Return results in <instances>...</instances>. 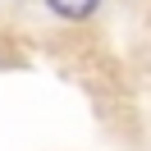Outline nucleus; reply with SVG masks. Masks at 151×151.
Wrapping results in <instances>:
<instances>
[{
  "label": "nucleus",
  "instance_id": "nucleus-1",
  "mask_svg": "<svg viewBox=\"0 0 151 151\" xmlns=\"http://www.w3.org/2000/svg\"><path fill=\"white\" fill-rule=\"evenodd\" d=\"M50 5V14H60V19H92L96 9H101V0H46Z\"/></svg>",
  "mask_w": 151,
  "mask_h": 151
}]
</instances>
